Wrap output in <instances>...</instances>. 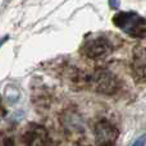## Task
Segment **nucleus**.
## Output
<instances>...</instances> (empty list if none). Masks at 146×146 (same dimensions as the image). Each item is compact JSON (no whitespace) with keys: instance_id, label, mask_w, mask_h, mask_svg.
Returning a JSON list of instances; mask_svg holds the SVG:
<instances>
[{"instance_id":"nucleus-1","label":"nucleus","mask_w":146,"mask_h":146,"mask_svg":"<svg viewBox=\"0 0 146 146\" xmlns=\"http://www.w3.org/2000/svg\"><path fill=\"white\" fill-rule=\"evenodd\" d=\"M113 23L124 33L136 38L146 36V19L135 12H119L113 17Z\"/></svg>"},{"instance_id":"nucleus-2","label":"nucleus","mask_w":146,"mask_h":146,"mask_svg":"<svg viewBox=\"0 0 146 146\" xmlns=\"http://www.w3.org/2000/svg\"><path fill=\"white\" fill-rule=\"evenodd\" d=\"M86 83L98 92L108 94V95L114 94L119 87L118 80L115 78V76L108 71H104V69L95 72L92 76H87Z\"/></svg>"},{"instance_id":"nucleus-3","label":"nucleus","mask_w":146,"mask_h":146,"mask_svg":"<svg viewBox=\"0 0 146 146\" xmlns=\"http://www.w3.org/2000/svg\"><path fill=\"white\" fill-rule=\"evenodd\" d=\"M113 51V45L110 41L105 37H96L92 40H88L82 46V53L87 58L91 59H100L109 55Z\"/></svg>"},{"instance_id":"nucleus-4","label":"nucleus","mask_w":146,"mask_h":146,"mask_svg":"<svg viewBox=\"0 0 146 146\" xmlns=\"http://www.w3.org/2000/svg\"><path fill=\"white\" fill-rule=\"evenodd\" d=\"M118 129L108 121H100L95 127V139L98 146H113L118 139Z\"/></svg>"},{"instance_id":"nucleus-5","label":"nucleus","mask_w":146,"mask_h":146,"mask_svg":"<svg viewBox=\"0 0 146 146\" xmlns=\"http://www.w3.org/2000/svg\"><path fill=\"white\" fill-rule=\"evenodd\" d=\"M23 140L27 146H54L46 129L38 124H30L23 135Z\"/></svg>"},{"instance_id":"nucleus-6","label":"nucleus","mask_w":146,"mask_h":146,"mask_svg":"<svg viewBox=\"0 0 146 146\" xmlns=\"http://www.w3.org/2000/svg\"><path fill=\"white\" fill-rule=\"evenodd\" d=\"M132 71L137 81H146V50L142 48H136L133 51Z\"/></svg>"},{"instance_id":"nucleus-7","label":"nucleus","mask_w":146,"mask_h":146,"mask_svg":"<svg viewBox=\"0 0 146 146\" xmlns=\"http://www.w3.org/2000/svg\"><path fill=\"white\" fill-rule=\"evenodd\" d=\"M145 142H146V137L141 136L139 140H136V142H135L132 146H145Z\"/></svg>"},{"instance_id":"nucleus-8","label":"nucleus","mask_w":146,"mask_h":146,"mask_svg":"<svg viewBox=\"0 0 146 146\" xmlns=\"http://www.w3.org/2000/svg\"><path fill=\"white\" fill-rule=\"evenodd\" d=\"M109 4H110V8L117 9L119 7V0H109Z\"/></svg>"}]
</instances>
